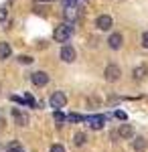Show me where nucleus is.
<instances>
[{"label":"nucleus","mask_w":148,"mask_h":152,"mask_svg":"<svg viewBox=\"0 0 148 152\" xmlns=\"http://www.w3.org/2000/svg\"><path fill=\"white\" fill-rule=\"evenodd\" d=\"M49 152H65V146L63 144H51V150Z\"/></svg>","instance_id":"obj_18"},{"label":"nucleus","mask_w":148,"mask_h":152,"mask_svg":"<svg viewBox=\"0 0 148 152\" xmlns=\"http://www.w3.org/2000/svg\"><path fill=\"white\" fill-rule=\"evenodd\" d=\"M18 61H21L23 65H29V63H33L34 59H33V57H29V55H21V57H18Z\"/></svg>","instance_id":"obj_19"},{"label":"nucleus","mask_w":148,"mask_h":152,"mask_svg":"<svg viewBox=\"0 0 148 152\" xmlns=\"http://www.w3.org/2000/svg\"><path fill=\"white\" fill-rule=\"evenodd\" d=\"M8 152H24V150H23V146H21L18 142H10V144H8Z\"/></svg>","instance_id":"obj_17"},{"label":"nucleus","mask_w":148,"mask_h":152,"mask_svg":"<svg viewBox=\"0 0 148 152\" xmlns=\"http://www.w3.org/2000/svg\"><path fill=\"white\" fill-rule=\"evenodd\" d=\"M24 102H26L29 105H34V104H37V102H34V97H33L31 94H26V95H24Z\"/></svg>","instance_id":"obj_21"},{"label":"nucleus","mask_w":148,"mask_h":152,"mask_svg":"<svg viewBox=\"0 0 148 152\" xmlns=\"http://www.w3.org/2000/svg\"><path fill=\"white\" fill-rule=\"evenodd\" d=\"M103 77H106V81L114 83V81H118V79L122 77V69H120L116 63H110V65L106 67V71H103Z\"/></svg>","instance_id":"obj_3"},{"label":"nucleus","mask_w":148,"mask_h":152,"mask_svg":"<svg viewBox=\"0 0 148 152\" xmlns=\"http://www.w3.org/2000/svg\"><path fill=\"white\" fill-rule=\"evenodd\" d=\"M114 116L118 118V120H122V122H126V114H124V112H120V110H118V112H116Z\"/></svg>","instance_id":"obj_23"},{"label":"nucleus","mask_w":148,"mask_h":152,"mask_svg":"<svg viewBox=\"0 0 148 152\" xmlns=\"http://www.w3.org/2000/svg\"><path fill=\"white\" fill-rule=\"evenodd\" d=\"M4 128V120H2V118H0V130Z\"/></svg>","instance_id":"obj_25"},{"label":"nucleus","mask_w":148,"mask_h":152,"mask_svg":"<svg viewBox=\"0 0 148 152\" xmlns=\"http://www.w3.org/2000/svg\"><path fill=\"white\" fill-rule=\"evenodd\" d=\"M132 146H134V150H136V152H144V150H146V146H148V142H146V138L138 136V138L132 140Z\"/></svg>","instance_id":"obj_12"},{"label":"nucleus","mask_w":148,"mask_h":152,"mask_svg":"<svg viewBox=\"0 0 148 152\" xmlns=\"http://www.w3.org/2000/svg\"><path fill=\"white\" fill-rule=\"evenodd\" d=\"M55 122H59V124H63V122H65V114H61V112H55Z\"/></svg>","instance_id":"obj_20"},{"label":"nucleus","mask_w":148,"mask_h":152,"mask_svg":"<svg viewBox=\"0 0 148 152\" xmlns=\"http://www.w3.org/2000/svg\"><path fill=\"white\" fill-rule=\"evenodd\" d=\"M63 16L67 23H75L79 18V6L77 0H63Z\"/></svg>","instance_id":"obj_1"},{"label":"nucleus","mask_w":148,"mask_h":152,"mask_svg":"<svg viewBox=\"0 0 148 152\" xmlns=\"http://www.w3.org/2000/svg\"><path fill=\"white\" fill-rule=\"evenodd\" d=\"M71 35H73V26H71V23H63V24H59V26H55L53 39H55L57 43H67L69 39H71Z\"/></svg>","instance_id":"obj_2"},{"label":"nucleus","mask_w":148,"mask_h":152,"mask_svg":"<svg viewBox=\"0 0 148 152\" xmlns=\"http://www.w3.org/2000/svg\"><path fill=\"white\" fill-rule=\"evenodd\" d=\"M31 81L37 87H45L47 83H49V75H47L45 71H34L33 75H31Z\"/></svg>","instance_id":"obj_7"},{"label":"nucleus","mask_w":148,"mask_h":152,"mask_svg":"<svg viewBox=\"0 0 148 152\" xmlns=\"http://www.w3.org/2000/svg\"><path fill=\"white\" fill-rule=\"evenodd\" d=\"M118 136H120V138H126V140H130V138L134 136V128H132L130 124H122V126L118 128Z\"/></svg>","instance_id":"obj_10"},{"label":"nucleus","mask_w":148,"mask_h":152,"mask_svg":"<svg viewBox=\"0 0 148 152\" xmlns=\"http://www.w3.org/2000/svg\"><path fill=\"white\" fill-rule=\"evenodd\" d=\"M146 65H138V67H134V71H132V75H134V79H138V81H142L144 77H146Z\"/></svg>","instance_id":"obj_13"},{"label":"nucleus","mask_w":148,"mask_h":152,"mask_svg":"<svg viewBox=\"0 0 148 152\" xmlns=\"http://www.w3.org/2000/svg\"><path fill=\"white\" fill-rule=\"evenodd\" d=\"M49 104H51V107H55V110L65 107V104H67V95H65V91H55V94L49 97Z\"/></svg>","instance_id":"obj_4"},{"label":"nucleus","mask_w":148,"mask_h":152,"mask_svg":"<svg viewBox=\"0 0 148 152\" xmlns=\"http://www.w3.org/2000/svg\"><path fill=\"white\" fill-rule=\"evenodd\" d=\"M122 45H124V37L120 35V33H112V35L108 37V47H110V49L118 51Z\"/></svg>","instance_id":"obj_8"},{"label":"nucleus","mask_w":148,"mask_h":152,"mask_svg":"<svg viewBox=\"0 0 148 152\" xmlns=\"http://www.w3.org/2000/svg\"><path fill=\"white\" fill-rule=\"evenodd\" d=\"M12 118H14V122H16L18 126H26V124H29V116L23 114L21 110H16V107L12 110Z\"/></svg>","instance_id":"obj_11"},{"label":"nucleus","mask_w":148,"mask_h":152,"mask_svg":"<svg viewBox=\"0 0 148 152\" xmlns=\"http://www.w3.org/2000/svg\"><path fill=\"white\" fill-rule=\"evenodd\" d=\"M65 122H73V124L85 122V116H81V114H69V116H65Z\"/></svg>","instance_id":"obj_15"},{"label":"nucleus","mask_w":148,"mask_h":152,"mask_svg":"<svg viewBox=\"0 0 148 152\" xmlns=\"http://www.w3.org/2000/svg\"><path fill=\"white\" fill-rule=\"evenodd\" d=\"M39 2H51V0H39Z\"/></svg>","instance_id":"obj_26"},{"label":"nucleus","mask_w":148,"mask_h":152,"mask_svg":"<svg viewBox=\"0 0 148 152\" xmlns=\"http://www.w3.org/2000/svg\"><path fill=\"white\" fill-rule=\"evenodd\" d=\"M85 122L89 124V128H91V130H102V128H103V122H106V118L97 114V116H89V118H85Z\"/></svg>","instance_id":"obj_9"},{"label":"nucleus","mask_w":148,"mask_h":152,"mask_svg":"<svg viewBox=\"0 0 148 152\" xmlns=\"http://www.w3.org/2000/svg\"><path fill=\"white\" fill-rule=\"evenodd\" d=\"M73 142H75V146H83V144L87 142V136H85L83 132H77L75 138H73Z\"/></svg>","instance_id":"obj_16"},{"label":"nucleus","mask_w":148,"mask_h":152,"mask_svg":"<svg viewBox=\"0 0 148 152\" xmlns=\"http://www.w3.org/2000/svg\"><path fill=\"white\" fill-rule=\"evenodd\" d=\"M12 53V49L8 43H0V61H4V59H8Z\"/></svg>","instance_id":"obj_14"},{"label":"nucleus","mask_w":148,"mask_h":152,"mask_svg":"<svg viewBox=\"0 0 148 152\" xmlns=\"http://www.w3.org/2000/svg\"><path fill=\"white\" fill-rule=\"evenodd\" d=\"M4 20H6V10L0 8V23H4Z\"/></svg>","instance_id":"obj_24"},{"label":"nucleus","mask_w":148,"mask_h":152,"mask_svg":"<svg viewBox=\"0 0 148 152\" xmlns=\"http://www.w3.org/2000/svg\"><path fill=\"white\" fill-rule=\"evenodd\" d=\"M142 47H144V49H148V31L144 33V35H142Z\"/></svg>","instance_id":"obj_22"},{"label":"nucleus","mask_w":148,"mask_h":152,"mask_svg":"<svg viewBox=\"0 0 148 152\" xmlns=\"http://www.w3.org/2000/svg\"><path fill=\"white\" fill-rule=\"evenodd\" d=\"M95 26H97L100 31H110V28L114 26V18H112L110 14H100V16L95 18Z\"/></svg>","instance_id":"obj_5"},{"label":"nucleus","mask_w":148,"mask_h":152,"mask_svg":"<svg viewBox=\"0 0 148 152\" xmlns=\"http://www.w3.org/2000/svg\"><path fill=\"white\" fill-rule=\"evenodd\" d=\"M59 57H61V61H65V63H73L75 57H77V53H75V49H73V47L63 45V47H61V53H59Z\"/></svg>","instance_id":"obj_6"}]
</instances>
